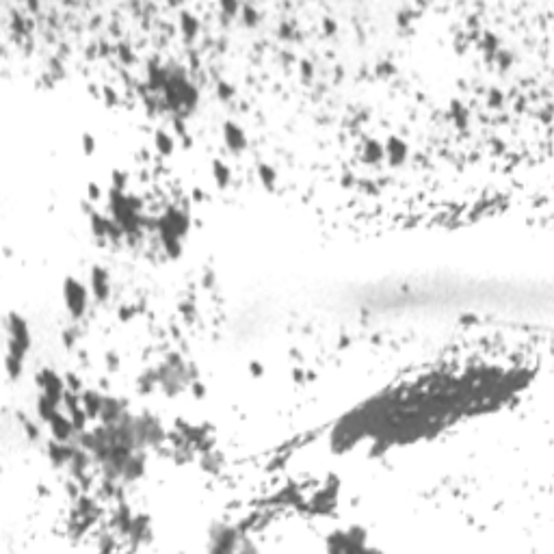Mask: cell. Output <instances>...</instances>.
<instances>
[{
    "label": "cell",
    "mask_w": 554,
    "mask_h": 554,
    "mask_svg": "<svg viewBox=\"0 0 554 554\" xmlns=\"http://www.w3.org/2000/svg\"><path fill=\"white\" fill-rule=\"evenodd\" d=\"M182 28H184L186 35H195V31H197V22H195L193 18H182Z\"/></svg>",
    "instance_id": "obj_7"
},
{
    "label": "cell",
    "mask_w": 554,
    "mask_h": 554,
    "mask_svg": "<svg viewBox=\"0 0 554 554\" xmlns=\"http://www.w3.org/2000/svg\"><path fill=\"white\" fill-rule=\"evenodd\" d=\"M215 178H217V182H219V186H225V184H228V180H230L228 167H223L221 163H215Z\"/></svg>",
    "instance_id": "obj_5"
},
{
    "label": "cell",
    "mask_w": 554,
    "mask_h": 554,
    "mask_svg": "<svg viewBox=\"0 0 554 554\" xmlns=\"http://www.w3.org/2000/svg\"><path fill=\"white\" fill-rule=\"evenodd\" d=\"M383 154H388L392 158V163H398V160H403L405 154H407V145L403 141H398V138H390L388 145H385V150H383Z\"/></svg>",
    "instance_id": "obj_3"
},
{
    "label": "cell",
    "mask_w": 554,
    "mask_h": 554,
    "mask_svg": "<svg viewBox=\"0 0 554 554\" xmlns=\"http://www.w3.org/2000/svg\"><path fill=\"white\" fill-rule=\"evenodd\" d=\"M156 148L163 152V154H169L171 148H173V141H171V138L167 136L165 132H158V136H156Z\"/></svg>",
    "instance_id": "obj_6"
},
{
    "label": "cell",
    "mask_w": 554,
    "mask_h": 554,
    "mask_svg": "<svg viewBox=\"0 0 554 554\" xmlns=\"http://www.w3.org/2000/svg\"><path fill=\"white\" fill-rule=\"evenodd\" d=\"M65 297H67V305L72 310H74V314H80L85 308V301H87V295H85V288L80 286L78 282L74 280H70L67 282V286H65Z\"/></svg>",
    "instance_id": "obj_1"
},
{
    "label": "cell",
    "mask_w": 554,
    "mask_h": 554,
    "mask_svg": "<svg viewBox=\"0 0 554 554\" xmlns=\"http://www.w3.org/2000/svg\"><path fill=\"white\" fill-rule=\"evenodd\" d=\"M225 134H228V145L232 150H240L245 145L243 130H238L234 123H228V126H225Z\"/></svg>",
    "instance_id": "obj_4"
},
{
    "label": "cell",
    "mask_w": 554,
    "mask_h": 554,
    "mask_svg": "<svg viewBox=\"0 0 554 554\" xmlns=\"http://www.w3.org/2000/svg\"><path fill=\"white\" fill-rule=\"evenodd\" d=\"M91 290H93V295H96L98 299H104L106 293H108V280H106V273L102 271V268H93Z\"/></svg>",
    "instance_id": "obj_2"
},
{
    "label": "cell",
    "mask_w": 554,
    "mask_h": 554,
    "mask_svg": "<svg viewBox=\"0 0 554 554\" xmlns=\"http://www.w3.org/2000/svg\"><path fill=\"white\" fill-rule=\"evenodd\" d=\"M83 143H85V150H87V152H93V138H91V136H85Z\"/></svg>",
    "instance_id": "obj_8"
}]
</instances>
